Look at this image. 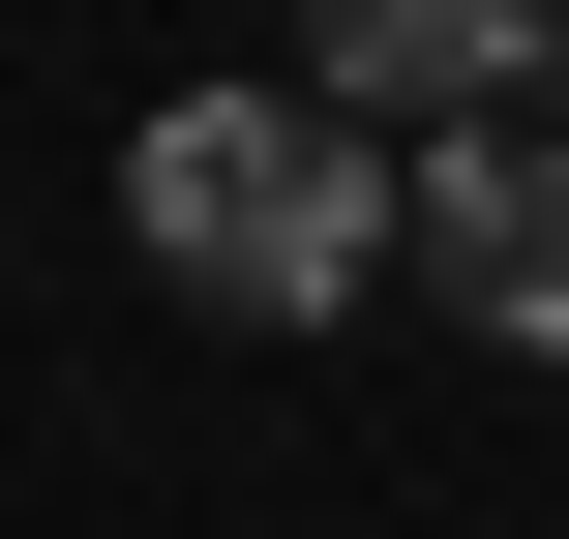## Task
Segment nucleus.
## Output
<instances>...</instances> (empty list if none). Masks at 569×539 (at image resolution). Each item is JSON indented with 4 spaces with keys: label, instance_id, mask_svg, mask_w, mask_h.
Returning <instances> with one entry per match:
<instances>
[{
    "label": "nucleus",
    "instance_id": "1",
    "mask_svg": "<svg viewBox=\"0 0 569 539\" xmlns=\"http://www.w3.org/2000/svg\"><path fill=\"white\" fill-rule=\"evenodd\" d=\"M120 240H150L210 330H330V300L390 270V150L300 120V90H180V120L120 150Z\"/></svg>",
    "mask_w": 569,
    "mask_h": 539
},
{
    "label": "nucleus",
    "instance_id": "2",
    "mask_svg": "<svg viewBox=\"0 0 569 539\" xmlns=\"http://www.w3.org/2000/svg\"><path fill=\"white\" fill-rule=\"evenodd\" d=\"M390 270H420L450 330L569 360V120H450V150H390Z\"/></svg>",
    "mask_w": 569,
    "mask_h": 539
},
{
    "label": "nucleus",
    "instance_id": "3",
    "mask_svg": "<svg viewBox=\"0 0 569 539\" xmlns=\"http://www.w3.org/2000/svg\"><path fill=\"white\" fill-rule=\"evenodd\" d=\"M300 120H569V0H300Z\"/></svg>",
    "mask_w": 569,
    "mask_h": 539
}]
</instances>
